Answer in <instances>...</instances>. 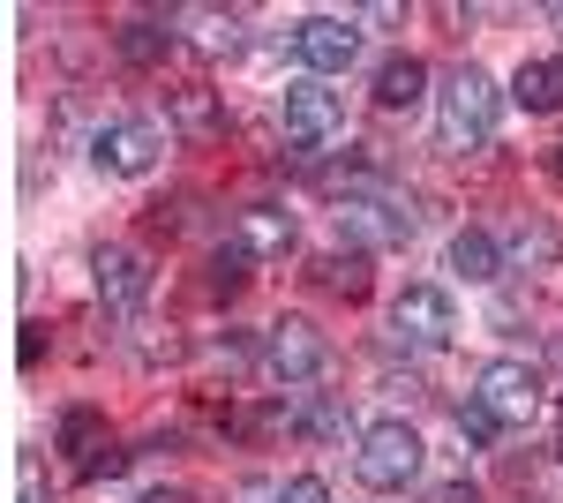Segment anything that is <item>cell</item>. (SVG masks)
Listing matches in <instances>:
<instances>
[{
    "instance_id": "6da1fadb",
    "label": "cell",
    "mask_w": 563,
    "mask_h": 503,
    "mask_svg": "<svg viewBox=\"0 0 563 503\" xmlns=\"http://www.w3.org/2000/svg\"><path fill=\"white\" fill-rule=\"evenodd\" d=\"M504 98H511V90L496 84L488 68L466 61V68L443 84V98H435V128H443V143H451V151H481V143L496 135V121H504Z\"/></svg>"
},
{
    "instance_id": "7a4b0ae2",
    "label": "cell",
    "mask_w": 563,
    "mask_h": 503,
    "mask_svg": "<svg viewBox=\"0 0 563 503\" xmlns=\"http://www.w3.org/2000/svg\"><path fill=\"white\" fill-rule=\"evenodd\" d=\"M353 473H361V489H376V496H406V489L421 481V436H413L406 420H368V428H361V451H353Z\"/></svg>"
},
{
    "instance_id": "3957f363",
    "label": "cell",
    "mask_w": 563,
    "mask_h": 503,
    "mask_svg": "<svg viewBox=\"0 0 563 503\" xmlns=\"http://www.w3.org/2000/svg\"><path fill=\"white\" fill-rule=\"evenodd\" d=\"M256 361H263V376L271 383H316L323 369H331V346H323V331L308 324V316H278L271 331H263V346H256Z\"/></svg>"
},
{
    "instance_id": "277c9868",
    "label": "cell",
    "mask_w": 563,
    "mask_h": 503,
    "mask_svg": "<svg viewBox=\"0 0 563 503\" xmlns=\"http://www.w3.org/2000/svg\"><path fill=\"white\" fill-rule=\"evenodd\" d=\"M278 121H286V143L323 151V143H339V135H346V90H331L323 76H301V84H286Z\"/></svg>"
},
{
    "instance_id": "5b68a950",
    "label": "cell",
    "mask_w": 563,
    "mask_h": 503,
    "mask_svg": "<svg viewBox=\"0 0 563 503\" xmlns=\"http://www.w3.org/2000/svg\"><path fill=\"white\" fill-rule=\"evenodd\" d=\"M390 331H398V346L435 353V346H451V338H459V300L421 278V286H406V294L390 300Z\"/></svg>"
},
{
    "instance_id": "8992f818",
    "label": "cell",
    "mask_w": 563,
    "mask_h": 503,
    "mask_svg": "<svg viewBox=\"0 0 563 503\" xmlns=\"http://www.w3.org/2000/svg\"><path fill=\"white\" fill-rule=\"evenodd\" d=\"M474 398L504 420V428H533V420H541V376H533L526 361H488L474 376Z\"/></svg>"
},
{
    "instance_id": "52a82bcc",
    "label": "cell",
    "mask_w": 563,
    "mask_h": 503,
    "mask_svg": "<svg viewBox=\"0 0 563 503\" xmlns=\"http://www.w3.org/2000/svg\"><path fill=\"white\" fill-rule=\"evenodd\" d=\"M294 53H301V68L308 76H346L353 68V53H361V23L353 15H301L294 23Z\"/></svg>"
},
{
    "instance_id": "ba28073f",
    "label": "cell",
    "mask_w": 563,
    "mask_h": 503,
    "mask_svg": "<svg viewBox=\"0 0 563 503\" xmlns=\"http://www.w3.org/2000/svg\"><path fill=\"white\" fill-rule=\"evenodd\" d=\"M158 128L151 121H106L98 128V143H90V158H98V173H113V181H143V173L158 166Z\"/></svg>"
},
{
    "instance_id": "9c48e42d",
    "label": "cell",
    "mask_w": 563,
    "mask_h": 503,
    "mask_svg": "<svg viewBox=\"0 0 563 503\" xmlns=\"http://www.w3.org/2000/svg\"><path fill=\"white\" fill-rule=\"evenodd\" d=\"M331 218H339V233H353L361 249H368V241H413V226H421L413 204H390V196H376V188H368V196H339Z\"/></svg>"
},
{
    "instance_id": "30bf717a",
    "label": "cell",
    "mask_w": 563,
    "mask_h": 503,
    "mask_svg": "<svg viewBox=\"0 0 563 503\" xmlns=\"http://www.w3.org/2000/svg\"><path fill=\"white\" fill-rule=\"evenodd\" d=\"M98 300H106V316H135L143 294H151V263L135 249H98Z\"/></svg>"
},
{
    "instance_id": "8fae6325",
    "label": "cell",
    "mask_w": 563,
    "mask_h": 503,
    "mask_svg": "<svg viewBox=\"0 0 563 503\" xmlns=\"http://www.w3.org/2000/svg\"><path fill=\"white\" fill-rule=\"evenodd\" d=\"M233 241L256 255V263H286L294 241H301V226H294V210H278V204H249L233 218Z\"/></svg>"
},
{
    "instance_id": "7c38bea8",
    "label": "cell",
    "mask_w": 563,
    "mask_h": 503,
    "mask_svg": "<svg viewBox=\"0 0 563 503\" xmlns=\"http://www.w3.org/2000/svg\"><path fill=\"white\" fill-rule=\"evenodd\" d=\"M368 98H376L384 113H413V106L429 98V68H421L413 53H390V61H376V84H368Z\"/></svg>"
},
{
    "instance_id": "4fadbf2b",
    "label": "cell",
    "mask_w": 563,
    "mask_h": 503,
    "mask_svg": "<svg viewBox=\"0 0 563 503\" xmlns=\"http://www.w3.org/2000/svg\"><path fill=\"white\" fill-rule=\"evenodd\" d=\"M511 106H526V113H556L563 106V53H549V61H519Z\"/></svg>"
},
{
    "instance_id": "5bb4252c",
    "label": "cell",
    "mask_w": 563,
    "mask_h": 503,
    "mask_svg": "<svg viewBox=\"0 0 563 503\" xmlns=\"http://www.w3.org/2000/svg\"><path fill=\"white\" fill-rule=\"evenodd\" d=\"M451 271H459L466 286H488V278H504V249H496V233H481V226L451 233Z\"/></svg>"
},
{
    "instance_id": "9a60e30c",
    "label": "cell",
    "mask_w": 563,
    "mask_h": 503,
    "mask_svg": "<svg viewBox=\"0 0 563 503\" xmlns=\"http://www.w3.org/2000/svg\"><path fill=\"white\" fill-rule=\"evenodd\" d=\"M180 31H188L196 53H233V45H241V15H225V8H188Z\"/></svg>"
},
{
    "instance_id": "2e32d148",
    "label": "cell",
    "mask_w": 563,
    "mask_h": 503,
    "mask_svg": "<svg viewBox=\"0 0 563 503\" xmlns=\"http://www.w3.org/2000/svg\"><path fill=\"white\" fill-rule=\"evenodd\" d=\"M316 278L331 286V294H346V300H361L368 294V249H346V255H323L316 263Z\"/></svg>"
},
{
    "instance_id": "e0dca14e",
    "label": "cell",
    "mask_w": 563,
    "mask_h": 503,
    "mask_svg": "<svg viewBox=\"0 0 563 503\" xmlns=\"http://www.w3.org/2000/svg\"><path fill=\"white\" fill-rule=\"evenodd\" d=\"M166 45H174V31H166L158 15H135V23H121V61H135V68H151Z\"/></svg>"
},
{
    "instance_id": "ac0fdd59",
    "label": "cell",
    "mask_w": 563,
    "mask_h": 503,
    "mask_svg": "<svg viewBox=\"0 0 563 503\" xmlns=\"http://www.w3.org/2000/svg\"><path fill=\"white\" fill-rule=\"evenodd\" d=\"M174 121L188 128V135H218V128H225V113H218L211 90H180V98H174Z\"/></svg>"
},
{
    "instance_id": "d6986e66",
    "label": "cell",
    "mask_w": 563,
    "mask_h": 503,
    "mask_svg": "<svg viewBox=\"0 0 563 503\" xmlns=\"http://www.w3.org/2000/svg\"><path fill=\"white\" fill-rule=\"evenodd\" d=\"M60 451H106V428H98V414H90V406H68V414H60Z\"/></svg>"
},
{
    "instance_id": "ffe728a7",
    "label": "cell",
    "mask_w": 563,
    "mask_h": 503,
    "mask_svg": "<svg viewBox=\"0 0 563 503\" xmlns=\"http://www.w3.org/2000/svg\"><path fill=\"white\" fill-rule=\"evenodd\" d=\"M451 420H459V436H466V444H474V451H488V444H496V436H504V420L488 414V406H481L474 391H466V398H459V414H451Z\"/></svg>"
},
{
    "instance_id": "44dd1931",
    "label": "cell",
    "mask_w": 563,
    "mask_h": 503,
    "mask_svg": "<svg viewBox=\"0 0 563 503\" xmlns=\"http://www.w3.org/2000/svg\"><path fill=\"white\" fill-rule=\"evenodd\" d=\"M249 263H256V255L241 249V241H225V249L211 255V294H233V286L249 278Z\"/></svg>"
},
{
    "instance_id": "7402d4cb",
    "label": "cell",
    "mask_w": 563,
    "mask_h": 503,
    "mask_svg": "<svg viewBox=\"0 0 563 503\" xmlns=\"http://www.w3.org/2000/svg\"><path fill=\"white\" fill-rule=\"evenodd\" d=\"M511 255H519L526 271H549V263H556V233H549V226H526L519 241H511Z\"/></svg>"
},
{
    "instance_id": "603a6c76",
    "label": "cell",
    "mask_w": 563,
    "mask_h": 503,
    "mask_svg": "<svg viewBox=\"0 0 563 503\" xmlns=\"http://www.w3.org/2000/svg\"><path fill=\"white\" fill-rule=\"evenodd\" d=\"M301 436H316V444H323V436H346V406H339V398H316L301 414Z\"/></svg>"
},
{
    "instance_id": "cb8c5ba5",
    "label": "cell",
    "mask_w": 563,
    "mask_h": 503,
    "mask_svg": "<svg viewBox=\"0 0 563 503\" xmlns=\"http://www.w3.org/2000/svg\"><path fill=\"white\" fill-rule=\"evenodd\" d=\"M278 503H331V481H323V473H294V481L278 489Z\"/></svg>"
},
{
    "instance_id": "d4e9b609",
    "label": "cell",
    "mask_w": 563,
    "mask_h": 503,
    "mask_svg": "<svg viewBox=\"0 0 563 503\" xmlns=\"http://www.w3.org/2000/svg\"><path fill=\"white\" fill-rule=\"evenodd\" d=\"M15 503H53V489H45L38 459H15Z\"/></svg>"
},
{
    "instance_id": "484cf974",
    "label": "cell",
    "mask_w": 563,
    "mask_h": 503,
    "mask_svg": "<svg viewBox=\"0 0 563 503\" xmlns=\"http://www.w3.org/2000/svg\"><path fill=\"white\" fill-rule=\"evenodd\" d=\"M121 466H129V451H113V444H106V451H90V459H84V481H113Z\"/></svg>"
},
{
    "instance_id": "4316f807",
    "label": "cell",
    "mask_w": 563,
    "mask_h": 503,
    "mask_svg": "<svg viewBox=\"0 0 563 503\" xmlns=\"http://www.w3.org/2000/svg\"><path fill=\"white\" fill-rule=\"evenodd\" d=\"M278 489H286V481H241V489H233V503H278Z\"/></svg>"
},
{
    "instance_id": "83f0119b",
    "label": "cell",
    "mask_w": 563,
    "mask_h": 503,
    "mask_svg": "<svg viewBox=\"0 0 563 503\" xmlns=\"http://www.w3.org/2000/svg\"><path fill=\"white\" fill-rule=\"evenodd\" d=\"M435 503H481V489H474V481H451V489H443Z\"/></svg>"
},
{
    "instance_id": "f1b7e54d",
    "label": "cell",
    "mask_w": 563,
    "mask_h": 503,
    "mask_svg": "<svg viewBox=\"0 0 563 503\" xmlns=\"http://www.w3.org/2000/svg\"><path fill=\"white\" fill-rule=\"evenodd\" d=\"M135 503H188V489H143Z\"/></svg>"
},
{
    "instance_id": "f546056e",
    "label": "cell",
    "mask_w": 563,
    "mask_h": 503,
    "mask_svg": "<svg viewBox=\"0 0 563 503\" xmlns=\"http://www.w3.org/2000/svg\"><path fill=\"white\" fill-rule=\"evenodd\" d=\"M556 451H563V406H556Z\"/></svg>"
},
{
    "instance_id": "4dcf8cb0",
    "label": "cell",
    "mask_w": 563,
    "mask_h": 503,
    "mask_svg": "<svg viewBox=\"0 0 563 503\" xmlns=\"http://www.w3.org/2000/svg\"><path fill=\"white\" fill-rule=\"evenodd\" d=\"M549 166H556V173H563V143H556V158H549Z\"/></svg>"
}]
</instances>
